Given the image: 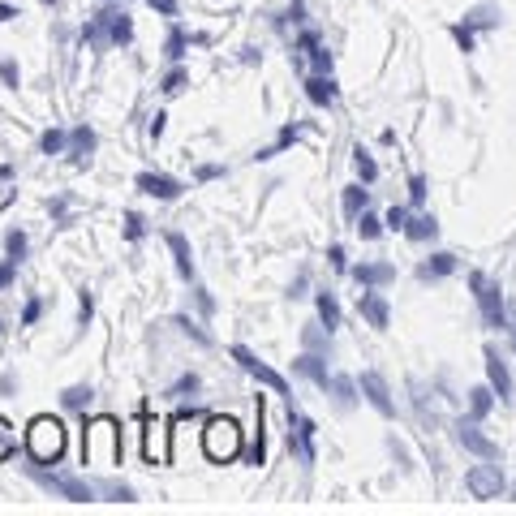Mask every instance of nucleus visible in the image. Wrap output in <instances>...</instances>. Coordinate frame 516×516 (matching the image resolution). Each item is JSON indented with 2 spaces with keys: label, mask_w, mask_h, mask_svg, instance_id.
<instances>
[{
  "label": "nucleus",
  "mask_w": 516,
  "mask_h": 516,
  "mask_svg": "<svg viewBox=\"0 0 516 516\" xmlns=\"http://www.w3.org/2000/svg\"><path fill=\"white\" fill-rule=\"evenodd\" d=\"M82 461L91 465H121V426L112 418H95L82 430Z\"/></svg>",
  "instance_id": "1"
},
{
  "label": "nucleus",
  "mask_w": 516,
  "mask_h": 516,
  "mask_svg": "<svg viewBox=\"0 0 516 516\" xmlns=\"http://www.w3.org/2000/svg\"><path fill=\"white\" fill-rule=\"evenodd\" d=\"M26 456H31L35 465H56L65 456V426L48 418V413H39V418L26 426Z\"/></svg>",
  "instance_id": "2"
},
{
  "label": "nucleus",
  "mask_w": 516,
  "mask_h": 516,
  "mask_svg": "<svg viewBox=\"0 0 516 516\" xmlns=\"http://www.w3.org/2000/svg\"><path fill=\"white\" fill-rule=\"evenodd\" d=\"M82 39L95 43V48H99V43H112V48H121V43L134 39V22H129L125 13L112 9V0H108V5L95 13V22L82 26Z\"/></svg>",
  "instance_id": "3"
},
{
  "label": "nucleus",
  "mask_w": 516,
  "mask_h": 516,
  "mask_svg": "<svg viewBox=\"0 0 516 516\" xmlns=\"http://www.w3.org/2000/svg\"><path fill=\"white\" fill-rule=\"evenodd\" d=\"M203 452L211 456L215 465H228L241 456V426L233 418H207L203 430Z\"/></svg>",
  "instance_id": "4"
},
{
  "label": "nucleus",
  "mask_w": 516,
  "mask_h": 516,
  "mask_svg": "<svg viewBox=\"0 0 516 516\" xmlns=\"http://www.w3.org/2000/svg\"><path fill=\"white\" fill-rule=\"evenodd\" d=\"M26 473H31V478L43 486V491L61 495V499H69V504H91V499L99 495L95 482L74 478V473H48V469H39V465H26Z\"/></svg>",
  "instance_id": "5"
},
{
  "label": "nucleus",
  "mask_w": 516,
  "mask_h": 516,
  "mask_svg": "<svg viewBox=\"0 0 516 516\" xmlns=\"http://www.w3.org/2000/svg\"><path fill=\"white\" fill-rule=\"evenodd\" d=\"M469 284H473V297H478V310H482V319H486V327H504L508 332V306H504V289L486 276V271H473L469 276Z\"/></svg>",
  "instance_id": "6"
},
{
  "label": "nucleus",
  "mask_w": 516,
  "mask_h": 516,
  "mask_svg": "<svg viewBox=\"0 0 516 516\" xmlns=\"http://www.w3.org/2000/svg\"><path fill=\"white\" fill-rule=\"evenodd\" d=\"M465 486H469V495H473V499H499L508 482H504V469L486 461V465H473V469L465 473Z\"/></svg>",
  "instance_id": "7"
},
{
  "label": "nucleus",
  "mask_w": 516,
  "mask_h": 516,
  "mask_svg": "<svg viewBox=\"0 0 516 516\" xmlns=\"http://www.w3.org/2000/svg\"><path fill=\"white\" fill-rule=\"evenodd\" d=\"M233 362L241 366V370H246V375L250 379H258V383H263V387H271V392H289V383H284V375H280V370H271L267 362H258V357L246 349V344H233Z\"/></svg>",
  "instance_id": "8"
},
{
  "label": "nucleus",
  "mask_w": 516,
  "mask_h": 516,
  "mask_svg": "<svg viewBox=\"0 0 516 516\" xmlns=\"http://www.w3.org/2000/svg\"><path fill=\"white\" fill-rule=\"evenodd\" d=\"M289 426H293V430H289V448H297L301 461L314 465V430H319V426H314L306 413L293 405V400H289Z\"/></svg>",
  "instance_id": "9"
},
{
  "label": "nucleus",
  "mask_w": 516,
  "mask_h": 516,
  "mask_svg": "<svg viewBox=\"0 0 516 516\" xmlns=\"http://www.w3.org/2000/svg\"><path fill=\"white\" fill-rule=\"evenodd\" d=\"M456 443H461L465 452L482 456V461H499V448L478 430V418H461V422H456Z\"/></svg>",
  "instance_id": "10"
},
{
  "label": "nucleus",
  "mask_w": 516,
  "mask_h": 516,
  "mask_svg": "<svg viewBox=\"0 0 516 516\" xmlns=\"http://www.w3.org/2000/svg\"><path fill=\"white\" fill-rule=\"evenodd\" d=\"M357 387H362V396L383 413V418H392V413H396L392 387H387V379L379 375V370H362V379H357Z\"/></svg>",
  "instance_id": "11"
},
{
  "label": "nucleus",
  "mask_w": 516,
  "mask_h": 516,
  "mask_svg": "<svg viewBox=\"0 0 516 516\" xmlns=\"http://www.w3.org/2000/svg\"><path fill=\"white\" fill-rule=\"evenodd\" d=\"M486 379H491L495 396L504 400V405H512V400H516V387H512V370H508V362H504V357H499L495 349H486Z\"/></svg>",
  "instance_id": "12"
},
{
  "label": "nucleus",
  "mask_w": 516,
  "mask_h": 516,
  "mask_svg": "<svg viewBox=\"0 0 516 516\" xmlns=\"http://www.w3.org/2000/svg\"><path fill=\"white\" fill-rule=\"evenodd\" d=\"M138 190L147 198H160V203H172V198H181L185 185L177 177H164V172H142L138 177Z\"/></svg>",
  "instance_id": "13"
},
{
  "label": "nucleus",
  "mask_w": 516,
  "mask_h": 516,
  "mask_svg": "<svg viewBox=\"0 0 516 516\" xmlns=\"http://www.w3.org/2000/svg\"><path fill=\"white\" fill-rule=\"evenodd\" d=\"M353 280L357 284H370V289H379V284H392L396 280V267H387V263H362V267H353Z\"/></svg>",
  "instance_id": "14"
},
{
  "label": "nucleus",
  "mask_w": 516,
  "mask_h": 516,
  "mask_svg": "<svg viewBox=\"0 0 516 516\" xmlns=\"http://www.w3.org/2000/svg\"><path fill=\"white\" fill-rule=\"evenodd\" d=\"M357 306H362V319H366L370 327H379V332H383L387 323H392V314H387V301H383L379 293H362V301H357Z\"/></svg>",
  "instance_id": "15"
},
{
  "label": "nucleus",
  "mask_w": 516,
  "mask_h": 516,
  "mask_svg": "<svg viewBox=\"0 0 516 516\" xmlns=\"http://www.w3.org/2000/svg\"><path fill=\"white\" fill-rule=\"evenodd\" d=\"M301 48L310 52V65H314V74H332V52H327L323 43H319V35H314V31H306V35H301Z\"/></svg>",
  "instance_id": "16"
},
{
  "label": "nucleus",
  "mask_w": 516,
  "mask_h": 516,
  "mask_svg": "<svg viewBox=\"0 0 516 516\" xmlns=\"http://www.w3.org/2000/svg\"><path fill=\"white\" fill-rule=\"evenodd\" d=\"M306 95H310V104L332 108V104H336V82L327 78V74H314V78L306 82Z\"/></svg>",
  "instance_id": "17"
},
{
  "label": "nucleus",
  "mask_w": 516,
  "mask_h": 516,
  "mask_svg": "<svg viewBox=\"0 0 516 516\" xmlns=\"http://www.w3.org/2000/svg\"><path fill=\"white\" fill-rule=\"evenodd\" d=\"M168 250H172V258H177L181 280H194V254H190V241H185L181 233H168Z\"/></svg>",
  "instance_id": "18"
},
{
  "label": "nucleus",
  "mask_w": 516,
  "mask_h": 516,
  "mask_svg": "<svg viewBox=\"0 0 516 516\" xmlns=\"http://www.w3.org/2000/svg\"><path fill=\"white\" fill-rule=\"evenodd\" d=\"M297 370H301V375H306L310 383H319L323 387V392H327V387H332V375H327V366H323V357H314V353H301L297 357V362H293Z\"/></svg>",
  "instance_id": "19"
},
{
  "label": "nucleus",
  "mask_w": 516,
  "mask_h": 516,
  "mask_svg": "<svg viewBox=\"0 0 516 516\" xmlns=\"http://www.w3.org/2000/svg\"><path fill=\"white\" fill-rule=\"evenodd\" d=\"M91 151H95V129H91V125H78L74 134H69V155H74V160L82 164Z\"/></svg>",
  "instance_id": "20"
},
{
  "label": "nucleus",
  "mask_w": 516,
  "mask_h": 516,
  "mask_svg": "<svg viewBox=\"0 0 516 516\" xmlns=\"http://www.w3.org/2000/svg\"><path fill=\"white\" fill-rule=\"evenodd\" d=\"M456 271V258L452 254H430V263H422L418 276L422 280H439V276H452Z\"/></svg>",
  "instance_id": "21"
},
{
  "label": "nucleus",
  "mask_w": 516,
  "mask_h": 516,
  "mask_svg": "<svg viewBox=\"0 0 516 516\" xmlns=\"http://www.w3.org/2000/svg\"><path fill=\"white\" fill-rule=\"evenodd\" d=\"M495 405V387H473L469 392V418H486Z\"/></svg>",
  "instance_id": "22"
},
{
  "label": "nucleus",
  "mask_w": 516,
  "mask_h": 516,
  "mask_svg": "<svg viewBox=\"0 0 516 516\" xmlns=\"http://www.w3.org/2000/svg\"><path fill=\"white\" fill-rule=\"evenodd\" d=\"M91 400H95L91 387H65V392H61V405L74 409V413H86V409H91Z\"/></svg>",
  "instance_id": "23"
},
{
  "label": "nucleus",
  "mask_w": 516,
  "mask_h": 516,
  "mask_svg": "<svg viewBox=\"0 0 516 516\" xmlns=\"http://www.w3.org/2000/svg\"><path fill=\"white\" fill-rule=\"evenodd\" d=\"M366 203H370V194L362 190V185H349V190H344V215H353L357 220V215L366 211Z\"/></svg>",
  "instance_id": "24"
},
{
  "label": "nucleus",
  "mask_w": 516,
  "mask_h": 516,
  "mask_svg": "<svg viewBox=\"0 0 516 516\" xmlns=\"http://www.w3.org/2000/svg\"><path fill=\"white\" fill-rule=\"evenodd\" d=\"M246 461H250V465H263V461H267V435H263V409H258V430H254V443H250V452H246Z\"/></svg>",
  "instance_id": "25"
},
{
  "label": "nucleus",
  "mask_w": 516,
  "mask_h": 516,
  "mask_svg": "<svg viewBox=\"0 0 516 516\" xmlns=\"http://www.w3.org/2000/svg\"><path fill=\"white\" fill-rule=\"evenodd\" d=\"M405 233H409L413 241H430V237L439 233V224L430 220V215H418V220H409V224H405Z\"/></svg>",
  "instance_id": "26"
},
{
  "label": "nucleus",
  "mask_w": 516,
  "mask_h": 516,
  "mask_svg": "<svg viewBox=\"0 0 516 516\" xmlns=\"http://www.w3.org/2000/svg\"><path fill=\"white\" fill-rule=\"evenodd\" d=\"M319 319L327 323V332H332V327H340V306H336L332 293H319Z\"/></svg>",
  "instance_id": "27"
},
{
  "label": "nucleus",
  "mask_w": 516,
  "mask_h": 516,
  "mask_svg": "<svg viewBox=\"0 0 516 516\" xmlns=\"http://www.w3.org/2000/svg\"><path fill=\"white\" fill-rule=\"evenodd\" d=\"M39 147H43V155H61L69 147V134L65 129H48V134L39 138Z\"/></svg>",
  "instance_id": "28"
},
{
  "label": "nucleus",
  "mask_w": 516,
  "mask_h": 516,
  "mask_svg": "<svg viewBox=\"0 0 516 516\" xmlns=\"http://www.w3.org/2000/svg\"><path fill=\"white\" fill-rule=\"evenodd\" d=\"M13 452H18V435H13V426L0 418V465H5Z\"/></svg>",
  "instance_id": "29"
},
{
  "label": "nucleus",
  "mask_w": 516,
  "mask_h": 516,
  "mask_svg": "<svg viewBox=\"0 0 516 516\" xmlns=\"http://www.w3.org/2000/svg\"><path fill=\"white\" fill-rule=\"evenodd\" d=\"M353 168H357V177H362V181H375V177H379V168H375V160H370V155H366L362 147H357V151H353Z\"/></svg>",
  "instance_id": "30"
},
{
  "label": "nucleus",
  "mask_w": 516,
  "mask_h": 516,
  "mask_svg": "<svg viewBox=\"0 0 516 516\" xmlns=\"http://www.w3.org/2000/svg\"><path fill=\"white\" fill-rule=\"evenodd\" d=\"M185 392H198V375H194V370H190V375H181L177 383H172V387H168V392H164V396H168V400H181Z\"/></svg>",
  "instance_id": "31"
},
{
  "label": "nucleus",
  "mask_w": 516,
  "mask_h": 516,
  "mask_svg": "<svg viewBox=\"0 0 516 516\" xmlns=\"http://www.w3.org/2000/svg\"><path fill=\"white\" fill-rule=\"evenodd\" d=\"M185 82H190V69H181V65H177V69H172V74L160 82V91H164V95H177Z\"/></svg>",
  "instance_id": "32"
},
{
  "label": "nucleus",
  "mask_w": 516,
  "mask_h": 516,
  "mask_svg": "<svg viewBox=\"0 0 516 516\" xmlns=\"http://www.w3.org/2000/svg\"><path fill=\"white\" fill-rule=\"evenodd\" d=\"M172 327H181V332L185 336H194L198 344H211V336L203 332V327H198V323H190V319H185V314H177V319H172Z\"/></svg>",
  "instance_id": "33"
},
{
  "label": "nucleus",
  "mask_w": 516,
  "mask_h": 516,
  "mask_svg": "<svg viewBox=\"0 0 516 516\" xmlns=\"http://www.w3.org/2000/svg\"><path fill=\"white\" fill-rule=\"evenodd\" d=\"M5 250H9L13 263H22V254H26V233H18V228H13V233L5 237Z\"/></svg>",
  "instance_id": "34"
},
{
  "label": "nucleus",
  "mask_w": 516,
  "mask_h": 516,
  "mask_svg": "<svg viewBox=\"0 0 516 516\" xmlns=\"http://www.w3.org/2000/svg\"><path fill=\"white\" fill-rule=\"evenodd\" d=\"M99 491H104L108 499H121V504H134V491L121 486V482H99Z\"/></svg>",
  "instance_id": "35"
},
{
  "label": "nucleus",
  "mask_w": 516,
  "mask_h": 516,
  "mask_svg": "<svg viewBox=\"0 0 516 516\" xmlns=\"http://www.w3.org/2000/svg\"><path fill=\"white\" fill-rule=\"evenodd\" d=\"M357 233H362L366 241H375V237L383 233V220H375V215H370V211H362V224H357Z\"/></svg>",
  "instance_id": "36"
},
{
  "label": "nucleus",
  "mask_w": 516,
  "mask_h": 516,
  "mask_svg": "<svg viewBox=\"0 0 516 516\" xmlns=\"http://www.w3.org/2000/svg\"><path fill=\"white\" fill-rule=\"evenodd\" d=\"M387 228H392V233H405V224H409V211L405 207H392L387 211V220H383Z\"/></svg>",
  "instance_id": "37"
},
{
  "label": "nucleus",
  "mask_w": 516,
  "mask_h": 516,
  "mask_svg": "<svg viewBox=\"0 0 516 516\" xmlns=\"http://www.w3.org/2000/svg\"><path fill=\"white\" fill-rule=\"evenodd\" d=\"M181 56H185V35L172 31V35H168V61H181Z\"/></svg>",
  "instance_id": "38"
},
{
  "label": "nucleus",
  "mask_w": 516,
  "mask_h": 516,
  "mask_svg": "<svg viewBox=\"0 0 516 516\" xmlns=\"http://www.w3.org/2000/svg\"><path fill=\"white\" fill-rule=\"evenodd\" d=\"M39 314H43V301H39V297H31V301H26V310H22V323H26V327L39 323Z\"/></svg>",
  "instance_id": "39"
},
{
  "label": "nucleus",
  "mask_w": 516,
  "mask_h": 516,
  "mask_svg": "<svg viewBox=\"0 0 516 516\" xmlns=\"http://www.w3.org/2000/svg\"><path fill=\"white\" fill-rule=\"evenodd\" d=\"M332 392L340 396V405H353V383L349 379H332Z\"/></svg>",
  "instance_id": "40"
},
{
  "label": "nucleus",
  "mask_w": 516,
  "mask_h": 516,
  "mask_svg": "<svg viewBox=\"0 0 516 516\" xmlns=\"http://www.w3.org/2000/svg\"><path fill=\"white\" fill-rule=\"evenodd\" d=\"M125 237H129V241H138V237H142V215H134V211L125 215Z\"/></svg>",
  "instance_id": "41"
},
{
  "label": "nucleus",
  "mask_w": 516,
  "mask_h": 516,
  "mask_svg": "<svg viewBox=\"0 0 516 516\" xmlns=\"http://www.w3.org/2000/svg\"><path fill=\"white\" fill-rule=\"evenodd\" d=\"M0 78H5V86H18V65H13V61H0Z\"/></svg>",
  "instance_id": "42"
},
{
  "label": "nucleus",
  "mask_w": 516,
  "mask_h": 516,
  "mask_svg": "<svg viewBox=\"0 0 516 516\" xmlns=\"http://www.w3.org/2000/svg\"><path fill=\"white\" fill-rule=\"evenodd\" d=\"M164 121H168V117H164V112H155V117H151V125H147V134H151V142H160V138H164Z\"/></svg>",
  "instance_id": "43"
},
{
  "label": "nucleus",
  "mask_w": 516,
  "mask_h": 516,
  "mask_svg": "<svg viewBox=\"0 0 516 516\" xmlns=\"http://www.w3.org/2000/svg\"><path fill=\"white\" fill-rule=\"evenodd\" d=\"M78 314H82V323H91V314H95V301L86 289H82V301H78Z\"/></svg>",
  "instance_id": "44"
},
{
  "label": "nucleus",
  "mask_w": 516,
  "mask_h": 516,
  "mask_svg": "<svg viewBox=\"0 0 516 516\" xmlns=\"http://www.w3.org/2000/svg\"><path fill=\"white\" fill-rule=\"evenodd\" d=\"M13 267H18L13 258H5V263H0V289H9V284H13Z\"/></svg>",
  "instance_id": "45"
},
{
  "label": "nucleus",
  "mask_w": 516,
  "mask_h": 516,
  "mask_svg": "<svg viewBox=\"0 0 516 516\" xmlns=\"http://www.w3.org/2000/svg\"><path fill=\"white\" fill-rule=\"evenodd\" d=\"M409 194H413V203H422V198H426V181L413 177V181H409Z\"/></svg>",
  "instance_id": "46"
},
{
  "label": "nucleus",
  "mask_w": 516,
  "mask_h": 516,
  "mask_svg": "<svg viewBox=\"0 0 516 516\" xmlns=\"http://www.w3.org/2000/svg\"><path fill=\"white\" fill-rule=\"evenodd\" d=\"M306 344H310V349H323V332H319V327H310V332H306Z\"/></svg>",
  "instance_id": "47"
},
{
  "label": "nucleus",
  "mask_w": 516,
  "mask_h": 516,
  "mask_svg": "<svg viewBox=\"0 0 516 516\" xmlns=\"http://www.w3.org/2000/svg\"><path fill=\"white\" fill-rule=\"evenodd\" d=\"M327 258H332V267H336V271H344V267H349V263H344V250H340V246H332V250H327Z\"/></svg>",
  "instance_id": "48"
},
{
  "label": "nucleus",
  "mask_w": 516,
  "mask_h": 516,
  "mask_svg": "<svg viewBox=\"0 0 516 516\" xmlns=\"http://www.w3.org/2000/svg\"><path fill=\"white\" fill-rule=\"evenodd\" d=\"M151 5L160 9V13H168V18H172V13H177V0H151Z\"/></svg>",
  "instance_id": "49"
},
{
  "label": "nucleus",
  "mask_w": 516,
  "mask_h": 516,
  "mask_svg": "<svg viewBox=\"0 0 516 516\" xmlns=\"http://www.w3.org/2000/svg\"><path fill=\"white\" fill-rule=\"evenodd\" d=\"M198 177H203V181H215V177H220V168L207 164V168H198Z\"/></svg>",
  "instance_id": "50"
},
{
  "label": "nucleus",
  "mask_w": 516,
  "mask_h": 516,
  "mask_svg": "<svg viewBox=\"0 0 516 516\" xmlns=\"http://www.w3.org/2000/svg\"><path fill=\"white\" fill-rule=\"evenodd\" d=\"M508 332H512V344H516V301L508 306Z\"/></svg>",
  "instance_id": "51"
},
{
  "label": "nucleus",
  "mask_w": 516,
  "mask_h": 516,
  "mask_svg": "<svg viewBox=\"0 0 516 516\" xmlns=\"http://www.w3.org/2000/svg\"><path fill=\"white\" fill-rule=\"evenodd\" d=\"M9 18H13V9H9V5H0V22H9Z\"/></svg>",
  "instance_id": "52"
},
{
  "label": "nucleus",
  "mask_w": 516,
  "mask_h": 516,
  "mask_svg": "<svg viewBox=\"0 0 516 516\" xmlns=\"http://www.w3.org/2000/svg\"><path fill=\"white\" fill-rule=\"evenodd\" d=\"M43 5H56V0H43Z\"/></svg>",
  "instance_id": "53"
},
{
  "label": "nucleus",
  "mask_w": 516,
  "mask_h": 516,
  "mask_svg": "<svg viewBox=\"0 0 516 516\" xmlns=\"http://www.w3.org/2000/svg\"><path fill=\"white\" fill-rule=\"evenodd\" d=\"M104 5H108V0H104Z\"/></svg>",
  "instance_id": "54"
}]
</instances>
